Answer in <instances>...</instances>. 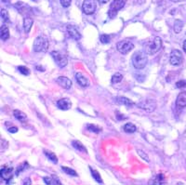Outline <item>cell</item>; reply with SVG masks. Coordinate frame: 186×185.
<instances>
[{
	"label": "cell",
	"mask_w": 186,
	"mask_h": 185,
	"mask_svg": "<svg viewBox=\"0 0 186 185\" xmlns=\"http://www.w3.org/2000/svg\"><path fill=\"white\" fill-rule=\"evenodd\" d=\"M147 61H148V59H147V56L144 52L137 51L132 56V64L138 70L143 69L146 66Z\"/></svg>",
	"instance_id": "6da1fadb"
},
{
	"label": "cell",
	"mask_w": 186,
	"mask_h": 185,
	"mask_svg": "<svg viewBox=\"0 0 186 185\" xmlns=\"http://www.w3.org/2000/svg\"><path fill=\"white\" fill-rule=\"evenodd\" d=\"M126 0H113V2L110 5L109 11H108V17L110 19H114L116 17L117 12L123 9L125 6Z\"/></svg>",
	"instance_id": "7a4b0ae2"
},
{
	"label": "cell",
	"mask_w": 186,
	"mask_h": 185,
	"mask_svg": "<svg viewBox=\"0 0 186 185\" xmlns=\"http://www.w3.org/2000/svg\"><path fill=\"white\" fill-rule=\"evenodd\" d=\"M49 48V41L44 36H37L34 41L35 52H45Z\"/></svg>",
	"instance_id": "3957f363"
},
{
	"label": "cell",
	"mask_w": 186,
	"mask_h": 185,
	"mask_svg": "<svg viewBox=\"0 0 186 185\" xmlns=\"http://www.w3.org/2000/svg\"><path fill=\"white\" fill-rule=\"evenodd\" d=\"M162 47V40L160 37L155 36L151 42H149V44L146 46V53L148 55H154L156 52L159 51V49Z\"/></svg>",
	"instance_id": "277c9868"
},
{
	"label": "cell",
	"mask_w": 186,
	"mask_h": 185,
	"mask_svg": "<svg viewBox=\"0 0 186 185\" xmlns=\"http://www.w3.org/2000/svg\"><path fill=\"white\" fill-rule=\"evenodd\" d=\"M97 4L95 0H84L82 5V11L86 15H91L95 12Z\"/></svg>",
	"instance_id": "5b68a950"
},
{
	"label": "cell",
	"mask_w": 186,
	"mask_h": 185,
	"mask_svg": "<svg viewBox=\"0 0 186 185\" xmlns=\"http://www.w3.org/2000/svg\"><path fill=\"white\" fill-rule=\"evenodd\" d=\"M138 107L148 112V113H152L156 108V102L153 99H147V100L142 101L138 104Z\"/></svg>",
	"instance_id": "8992f818"
},
{
	"label": "cell",
	"mask_w": 186,
	"mask_h": 185,
	"mask_svg": "<svg viewBox=\"0 0 186 185\" xmlns=\"http://www.w3.org/2000/svg\"><path fill=\"white\" fill-rule=\"evenodd\" d=\"M51 56H52V58L54 59L55 62L57 63V65L59 67L63 68V67H65L67 65L68 60H67L66 56L63 55V54H61V52H59V51H52L51 52Z\"/></svg>",
	"instance_id": "52a82bcc"
},
{
	"label": "cell",
	"mask_w": 186,
	"mask_h": 185,
	"mask_svg": "<svg viewBox=\"0 0 186 185\" xmlns=\"http://www.w3.org/2000/svg\"><path fill=\"white\" fill-rule=\"evenodd\" d=\"M116 48L120 53L128 54L130 50H132L134 48V45L131 42L128 41V40H123V41H120V42L117 43Z\"/></svg>",
	"instance_id": "ba28073f"
},
{
	"label": "cell",
	"mask_w": 186,
	"mask_h": 185,
	"mask_svg": "<svg viewBox=\"0 0 186 185\" xmlns=\"http://www.w3.org/2000/svg\"><path fill=\"white\" fill-rule=\"evenodd\" d=\"M182 61H183V56H182V53L179 49H174L171 51L169 61L172 65L178 66V65L181 64Z\"/></svg>",
	"instance_id": "9c48e42d"
},
{
	"label": "cell",
	"mask_w": 186,
	"mask_h": 185,
	"mask_svg": "<svg viewBox=\"0 0 186 185\" xmlns=\"http://www.w3.org/2000/svg\"><path fill=\"white\" fill-rule=\"evenodd\" d=\"M0 176H1V178L6 181L11 180L13 176V167L9 166L2 167L1 171H0Z\"/></svg>",
	"instance_id": "30bf717a"
},
{
	"label": "cell",
	"mask_w": 186,
	"mask_h": 185,
	"mask_svg": "<svg viewBox=\"0 0 186 185\" xmlns=\"http://www.w3.org/2000/svg\"><path fill=\"white\" fill-rule=\"evenodd\" d=\"M66 31L69 35V36L71 38H73L74 40H79L81 38V34L79 33L78 29L74 26V25H71L68 24L66 26Z\"/></svg>",
	"instance_id": "8fae6325"
},
{
	"label": "cell",
	"mask_w": 186,
	"mask_h": 185,
	"mask_svg": "<svg viewBox=\"0 0 186 185\" xmlns=\"http://www.w3.org/2000/svg\"><path fill=\"white\" fill-rule=\"evenodd\" d=\"M14 8H15L22 15H26V14H28V13L31 11V8H30L27 4H25V3H23V2H21V1L15 3V4H14Z\"/></svg>",
	"instance_id": "7c38bea8"
},
{
	"label": "cell",
	"mask_w": 186,
	"mask_h": 185,
	"mask_svg": "<svg viewBox=\"0 0 186 185\" xmlns=\"http://www.w3.org/2000/svg\"><path fill=\"white\" fill-rule=\"evenodd\" d=\"M57 106L59 109L66 111L72 107V103L68 98H63V99H61L57 102Z\"/></svg>",
	"instance_id": "4fadbf2b"
},
{
	"label": "cell",
	"mask_w": 186,
	"mask_h": 185,
	"mask_svg": "<svg viewBox=\"0 0 186 185\" xmlns=\"http://www.w3.org/2000/svg\"><path fill=\"white\" fill-rule=\"evenodd\" d=\"M56 82L58 83V85H60L61 87H63L65 89H70L71 86H72V81L69 78L65 77V76H60V77H58L57 80H56Z\"/></svg>",
	"instance_id": "5bb4252c"
},
{
	"label": "cell",
	"mask_w": 186,
	"mask_h": 185,
	"mask_svg": "<svg viewBox=\"0 0 186 185\" xmlns=\"http://www.w3.org/2000/svg\"><path fill=\"white\" fill-rule=\"evenodd\" d=\"M176 105L180 109L186 107V91H182L178 95L177 101H176Z\"/></svg>",
	"instance_id": "9a60e30c"
},
{
	"label": "cell",
	"mask_w": 186,
	"mask_h": 185,
	"mask_svg": "<svg viewBox=\"0 0 186 185\" xmlns=\"http://www.w3.org/2000/svg\"><path fill=\"white\" fill-rule=\"evenodd\" d=\"M75 79L77 81V83L81 86H87L89 85V80L87 77H86L85 75H83L81 73H76L75 74Z\"/></svg>",
	"instance_id": "2e32d148"
},
{
	"label": "cell",
	"mask_w": 186,
	"mask_h": 185,
	"mask_svg": "<svg viewBox=\"0 0 186 185\" xmlns=\"http://www.w3.org/2000/svg\"><path fill=\"white\" fill-rule=\"evenodd\" d=\"M34 24V21L30 17H25L23 20V30L26 34H28L31 31V28Z\"/></svg>",
	"instance_id": "e0dca14e"
},
{
	"label": "cell",
	"mask_w": 186,
	"mask_h": 185,
	"mask_svg": "<svg viewBox=\"0 0 186 185\" xmlns=\"http://www.w3.org/2000/svg\"><path fill=\"white\" fill-rule=\"evenodd\" d=\"M116 102L118 104H122V105H125L127 107H132L133 104H134L132 101H130L129 99H128L126 97H117L116 99Z\"/></svg>",
	"instance_id": "ac0fdd59"
},
{
	"label": "cell",
	"mask_w": 186,
	"mask_h": 185,
	"mask_svg": "<svg viewBox=\"0 0 186 185\" xmlns=\"http://www.w3.org/2000/svg\"><path fill=\"white\" fill-rule=\"evenodd\" d=\"M0 36H1V39L4 41L8 40L10 37V30L6 24L1 26V29H0Z\"/></svg>",
	"instance_id": "d6986e66"
},
{
	"label": "cell",
	"mask_w": 186,
	"mask_h": 185,
	"mask_svg": "<svg viewBox=\"0 0 186 185\" xmlns=\"http://www.w3.org/2000/svg\"><path fill=\"white\" fill-rule=\"evenodd\" d=\"M44 181L46 184H61V180L58 179V177H56L55 175H52L51 177H45L44 178Z\"/></svg>",
	"instance_id": "ffe728a7"
},
{
	"label": "cell",
	"mask_w": 186,
	"mask_h": 185,
	"mask_svg": "<svg viewBox=\"0 0 186 185\" xmlns=\"http://www.w3.org/2000/svg\"><path fill=\"white\" fill-rule=\"evenodd\" d=\"M164 179H165L164 175H163V174H158L154 179L150 180L148 183H149V184H166L167 182H166Z\"/></svg>",
	"instance_id": "44dd1931"
},
{
	"label": "cell",
	"mask_w": 186,
	"mask_h": 185,
	"mask_svg": "<svg viewBox=\"0 0 186 185\" xmlns=\"http://www.w3.org/2000/svg\"><path fill=\"white\" fill-rule=\"evenodd\" d=\"M13 115H14L15 118L18 119V120L21 121V122H25V121L27 120V116H26V115H25L24 113L19 111V110H15V111L13 112Z\"/></svg>",
	"instance_id": "7402d4cb"
},
{
	"label": "cell",
	"mask_w": 186,
	"mask_h": 185,
	"mask_svg": "<svg viewBox=\"0 0 186 185\" xmlns=\"http://www.w3.org/2000/svg\"><path fill=\"white\" fill-rule=\"evenodd\" d=\"M72 145L74 146V149H76L77 151H80V152H83V153H87V149L86 147L78 141H73L72 142Z\"/></svg>",
	"instance_id": "603a6c76"
},
{
	"label": "cell",
	"mask_w": 186,
	"mask_h": 185,
	"mask_svg": "<svg viewBox=\"0 0 186 185\" xmlns=\"http://www.w3.org/2000/svg\"><path fill=\"white\" fill-rule=\"evenodd\" d=\"M124 131L127 132V133H134L136 130H137V128L134 124L132 123H127L125 126H124Z\"/></svg>",
	"instance_id": "cb8c5ba5"
},
{
	"label": "cell",
	"mask_w": 186,
	"mask_h": 185,
	"mask_svg": "<svg viewBox=\"0 0 186 185\" xmlns=\"http://www.w3.org/2000/svg\"><path fill=\"white\" fill-rule=\"evenodd\" d=\"M182 27H183V23L180 21V20H176L175 23H174V26H173V30L176 34H179L181 32L182 30Z\"/></svg>",
	"instance_id": "d4e9b609"
},
{
	"label": "cell",
	"mask_w": 186,
	"mask_h": 185,
	"mask_svg": "<svg viewBox=\"0 0 186 185\" xmlns=\"http://www.w3.org/2000/svg\"><path fill=\"white\" fill-rule=\"evenodd\" d=\"M1 18L2 20L4 21L5 23H10L11 21H10V15H9V12L6 9H2L1 10Z\"/></svg>",
	"instance_id": "484cf974"
},
{
	"label": "cell",
	"mask_w": 186,
	"mask_h": 185,
	"mask_svg": "<svg viewBox=\"0 0 186 185\" xmlns=\"http://www.w3.org/2000/svg\"><path fill=\"white\" fill-rule=\"evenodd\" d=\"M44 153H45L46 156H47L50 161H52L54 164L58 163V158H57V156H56L55 153H51V152H49V151H44Z\"/></svg>",
	"instance_id": "4316f807"
},
{
	"label": "cell",
	"mask_w": 186,
	"mask_h": 185,
	"mask_svg": "<svg viewBox=\"0 0 186 185\" xmlns=\"http://www.w3.org/2000/svg\"><path fill=\"white\" fill-rule=\"evenodd\" d=\"M89 169H90V171H91V175L93 176V179H95V180L98 181V182H100V183H103V179H102L101 175L99 174V172H98L97 170L92 169L91 167H89Z\"/></svg>",
	"instance_id": "83f0119b"
},
{
	"label": "cell",
	"mask_w": 186,
	"mask_h": 185,
	"mask_svg": "<svg viewBox=\"0 0 186 185\" xmlns=\"http://www.w3.org/2000/svg\"><path fill=\"white\" fill-rule=\"evenodd\" d=\"M87 128L89 131L94 132V133H99V132H101V130H102V128H101L100 127H98V126H96V125H93V124H88V125L87 126Z\"/></svg>",
	"instance_id": "f1b7e54d"
},
{
	"label": "cell",
	"mask_w": 186,
	"mask_h": 185,
	"mask_svg": "<svg viewBox=\"0 0 186 185\" xmlns=\"http://www.w3.org/2000/svg\"><path fill=\"white\" fill-rule=\"evenodd\" d=\"M122 79H123V76H122V74H119V73H116V74H113V76H112V82H113V83H119V82L122 81Z\"/></svg>",
	"instance_id": "f546056e"
},
{
	"label": "cell",
	"mask_w": 186,
	"mask_h": 185,
	"mask_svg": "<svg viewBox=\"0 0 186 185\" xmlns=\"http://www.w3.org/2000/svg\"><path fill=\"white\" fill-rule=\"evenodd\" d=\"M61 169L62 171H64L66 174L68 175H71V176H77V173L75 172V170L70 168V167H67V166H61Z\"/></svg>",
	"instance_id": "4dcf8cb0"
},
{
	"label": "cell",
	"mask_w": 186,
	"mask_h": 185,
	"mask_svg": "<svg viewBox=\"0 0 186 185\" xmlns=\"http://www.w3.org/2000/svg\"><path fill=\"white\" fill-rule=\"evenodd\" d=\"M100 40L103 44H108L111 41V37H110V36L104 34V35H102L100 36Z\"/></svg>",
	"instance_id": "1f68e13d"
},
{
	"label": "cell",
	"mask_w": 186,
	"mask_h": 185,
	"mask_svg": "<svg viewBox=\"0 0 186 185\" xmlns=\"http://www.w3.org/2000/svg\"><path fill=\"white\" fill-rule=\"evenodd\" d=\"M18 71L23 75H29L30 74V70L28 68L24 67V66H19L18 67Z\"/></svg>",
	"instance_id": "d6a6232c"
},
{
	"label": "cell",
	"mask_w": 186,
	"mask_h": 185,
	"mask_svg": "<svg viewBox=\"0 0 186 185\" xmlns=\"http://www.w3.org/2000/svg\"><path fill=\"white\" fill-rule=\"evenodd\" d=\"M25 166H28V163H27V162H24V163H23L20 166H18L17 171H16V175L18 176L19 174H21V172H23V171L24 170Z\"/></svg>",
	"instance_id": "836d02e7"
},
{
	"label": "cell",
	"mask_w": 186,
	"mask_h": 185,
	"mask_svg": "<svg viewBox=\"0 0 186 185\" xmlns=\"http://www.w3.org/2000/svg\"><path fill=\"white\" fill-rule=\"evenodd\" d=\"M137 152H138V153H139V155L142 158V159H144L146 162H149L150 161V159H149V157H148V155H147V153H145L142 150H137Z\"/></svg>",
	"instance_id": "e575fe53"
},
{
	"label": "cell",
	"mask_w": 186,
	"mask_h": 185,
	"mask_svg": "<svg viewBox=\"0 0 186 185\" xmlns=\"http://www.w3.org/2000/svg\"><path fill=\"white\" fill-rule=\"evenodd\" d=\"M176 87L178 88H182L186 87V80H180L176 83Z\"/></svg>",
	"instance_id": "d590c367"
},
{
	"label": "cell",
	"mask_w": 186,
	"mask_h": 185,
	"mask_svg": "<svg viewBox=\"0 0 186 185\" xmlns=\"http://www.w3.org/2000/svg\"><path fill=\"white\" fill-rule=\"evenodd\" d=\"M71 1L72 0H60V2L63 8H68L71 5Z\"/></svg>",
	"instance_id": "8d00e7d4"
},
{
	"label": "cell",
	"mask_w": 186,
	"mask_h": 185,
	"mask_svg": "<svg viewBox=\"0 0 186 185\" xmlns=\"http://www.w3.org/2000/svg\"><path fill=\"white\" fill-rule=\"evenodd\" d=\"M8 130H9V132H11V133H16V132H18V128H17L16 127H11V128H8Z\"/></svg>",
	"instance_id": "74e56055"
},
{
	"label": "cell",
	"mask_w": 186,
	"mask_h": 185,
	"mask_svg": "<svg viewBox=\"0 0 186 185\" xmlns=\"http://www.w3.org/2000/svg\"><path fill=\"white\" fill-rule=\"evenodd\" d=\"M23 184H24V185H31V184H32V182H31V179H25V180L23 181Z\"/></svg>",
	"instance_id": "f35d334b"
},
{
	"label": "cell",
	"mask_w": 186,
	"mask_h": 185,
	"mask_svg": "<svg viewBox=\"0 0 186 185\" xmlns=\"http://www.w3.org/2000/svg\"><path fill=\"white\" fill-rule=\"evenodd\" d=\"M116 115H117V116H118V120H125V116H120L119 115V113H116Z\"/></svg>",
	"instance_id": "ab89813d"
},
{
	"label": "cell",
	"mask_w": 186,
	"mask_h": 185,
	"mask_svg": "<svg viewBox=\"0 0 186 185\" xmlns=\"http://www.w3.org/2000/svg\"><path fill=\"white\" fill-rule=\"evenodd\" d=\"M36 70H38V71H42V72H44L45 71V68H43L42 66H40V65H37L36 67Z\"/></svg>",
	"instance_id": "60d3db41"
},
{
	"label": "cell",
	"mask_w": 186,
	"mask_h": 185,
	"mask_svg": "<svg viewBox=\"0 0 186 185\" xmlns=\"http://www.w3.org/2000/svg\"><path fill=\"white\" fill-rule=\"evenodd\" d=\"M182 48H183V51L186 52V40H184L183 42V45H182Z\"/></svg>",
	"instance_id": "b9f144b4"
},
{
	"label": "cell",
	"mask_w": 186,
	"mask_h": 185,
	"mask_svg": "<svg viewBox=\"0 0 186 185\" xmlns=\"http://www.w3.org/2000/svg\"><path fill=\"white\" fill-rule=\"evenodd\" d=\"M109 1V0H100V2L102 3V4H105V3H107Z\"/></svg>",
	"instance_id": "7bdbcfd3"
},
{
	"label": "cell",
	"mask_w": 186,
	"mask_h": 185,
	"mask_svg": "<svg viewBox=\"0 0 186 185\" xmlns=\"http://www.w3.org/2000/svg\"><path fill=\"white\" fill-rule=\"evenodd\" d=\"M172 2H180V1H184V0H171Z\"/></svg>",
	"instance_id": "ee69618b"
},
{
	"label": "cell",
	"mask_w": 186,
	"mask_h": 185,
	"mask_svg": "<svg viewBox=\"0 0 186 185\" xmlns=\"http://www.w3.org/2000/svg\"><path fill=\"white\" fill-rule=\"evenodd\" d=\"M34 1H36V0H34Z\"/></svg>",
	"instance_id": "f6af8a7d"
}]
</instances>
